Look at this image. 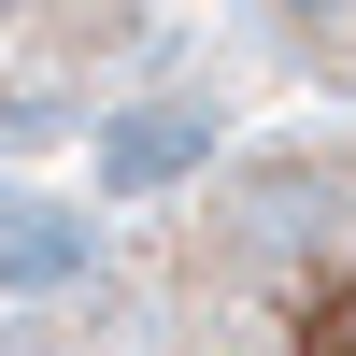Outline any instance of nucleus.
Segmentation results:
<instances>
[{"label": "nucleus", "instance_id": "f257e3e1", "mask_svg": "<svg viewBox=\"0 0 356 356\" xmlns=\"http://www.w3.org/2000/svg\"><path fill=\"white\" fill-rule=\"evenodd\" d=\"M200 157V114H143V129H114V186H143V171H186Z\"/></svg>", "mask_w": 356, "mask_h": 356}, {"label": "nucleus", "instance_id": "f03ea898", "mask_svg": "<svg viewBox=\"0 0 356 356\" xmlns=\"http://www.w3.org/2000/svg\"><path fill=\"white\" fill-rule=\"evenodd\" d=\"M328 57H342V72H356V15H342V43H328Z\"/></svg>", "mask_w": 356, "mask_h": 356}]
</instances>
